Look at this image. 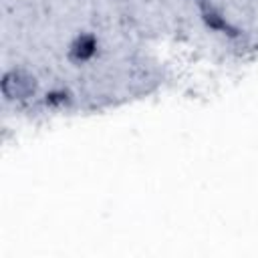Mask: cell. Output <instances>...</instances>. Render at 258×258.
Segmentation results:
<instances>
[{
    "label": "cell",
    "mask_w": 258,
    "mask_h": 258,
    "mask_svg": "<svg viewBox=\"0 0 258 258\" xmlns=\"http://www.w3.org/2000/svg\"><path fill=\"white\" fill-rule=\"evenodd\" d=\"M75 53H77L81 59L89 57V55L93 53V41H91V39H81V41L77 43V46H75Z\"/></svg>",
    "instance_id": "6da1fadb"
}]
</instances>
